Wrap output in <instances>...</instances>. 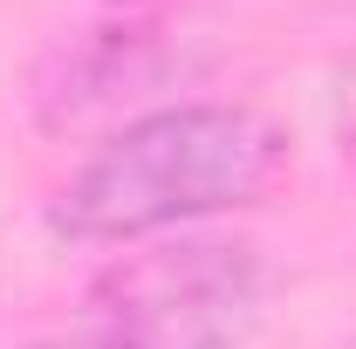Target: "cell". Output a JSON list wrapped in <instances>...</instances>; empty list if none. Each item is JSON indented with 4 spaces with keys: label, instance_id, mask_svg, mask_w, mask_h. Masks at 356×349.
Listing matches in <instances>:
<instances>
[{
    "label": "cell",
    "instance_id": "cell-1",
    "mask_svg": "<svg viewBox=\"0 0 356 349\" xmlns=\"http://www.w3.org/2000/svg\"><path fill=\"white\" fill-rule=\"evenodd\" d=\"M281 131L247 103H165L103 137L69 172L48 226L89 247L192 233L199 219L254 206L281 172Z\"/></svg>",
    "mask_w": 356,
    "mask_h": 349
},
{
    "label": "cell",
    "instance_id": "cell-2",
    "mask_svg": "<svg viewBox=\"0 0 356 349\" xmlns=\"http://www.w3.org/2000/svg\"><path fill=\"white\" fill-rule=\"evenodd\" d=\"M261 322V261L247 240H137L35 349H240Z\"/></svg>",
    "mask_w": 356,
    "mask_h": 349
},
{
    "label": "cell",
    "instance_id": "cell-3",
    "mask_svg": "<svg viewBox=\"0 0 356 349\" xmlns=\"http://www.w3.org/2000/svg\"><path fill=\"white\" fill-rule=\"evenodd\" d=\"M336 124H343V144H350V158H356V62L343 69V83H336Z\"/></svg>",
    "mask_w": 356,
    "mask_h": 349
},
{
    "label": "cell",
    "instance_id": "cell-4",
    "mask_svg": "<svg viewBox=\"0 0 356 349\" xmlns=\"http://www.w3.org/2000/svg\"><path fill=\"white\" fill-rule=\"evenodd\" d=\"M117 7H137V0H117Z\"/></svg>",
    "mask_w": 356,
    "mask_h": 349
}]
</instances>
